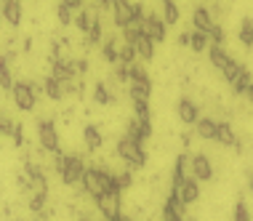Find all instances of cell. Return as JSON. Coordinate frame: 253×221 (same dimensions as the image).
<instances>
[{
  "label": "cell",
  "mask_w": 253,
  "mask_h": 221,
  "mask_svg": "<svg viewBox=\"0 0 253 221\" xmlns=\"http://www.w3.org/2000/svg\"><path fill=\"white\" fill-rule=\"evenodd\" d=\"M133 117L149 120V101H133Z\"/></svg>",
  "instance_id": "cell-25"
},
{
  "label": "cell",
  "mask_w": 253,
  "mask_h": 221,
  "mask_svg": "<svg viewBox=\"0 0 253 221\" xmlns=\"http://www.w3.org/2000/svg\"><path fill=\"white\" fill-rule=\"evenodd\" d=\"M248 184H251V192H253V176H251V181H248Z\"/></svg>",
  "instance_id": "cell-32"
},
{
  "label": "cell",
  "mask_w": 253,
  "mask_h": 221,
  "mask_svg": "<svg viewBox=\"0 0 253 221\" xmlns=\"http://www.w3.org/2000/svg\"><path fill=\"white\" fill-rule=\"evenodd\" d=\"M43 91H45V96H48L51 101H59V99H64V88H61V83L56 80V78H45V83H43Z\"/></svg>",
  "instance_id": "cell-20"
},
{
  "label": "cell",
  "mask_w": 253,
  "mask_h": 221,
  "mask_svg": "<svg viewBox=\"0 0 253 221\" xmlns=\"http://www.w3.org/2000/svg\"><path fill=\"white\" fill-rule=\"evenodd\" d=\"M115 155H118L128 168H144V163H147L144 141L133 139V136H128V133L123 136V139H118V144H115Z\"/></svg>",
  "instance_id": "cell-1"
},
{
  "label": "cell",
  "mask_w": 253,
  "mask_h": 221,
  "mask_svg": "<svg viewBox=\"0 0 253 221\" xmlns=\"http://www.w3.org/2000/svg\"><path fill=\"white\" fill-rule=\"evenodd\" d=\"M189 171H192V176L197 181H211V178H213V163H211V157H205L203 152L189 160Z\"/></svg>",
  "instance_id": "cell-10"
},
{
  "label": "cell",
  "mask_w": 253,
  "mask_h": 221,
  "mask_svg": "<svg viewBox=\"0 0 253 221\" xmlns=\"http://www.w3.org/2000/svg\"><path fill=\"white\" fill-rule=\"evenodd\" d=\"M0 133H3V128H0Z\"/></svg>",
  "instance_id": "cell-34"
},
{
  "label": "cell",
  "mask_w": 253,
  "mask_h": 221,
  "mask_svg": "<svg viewBox=\"0 0 253 221\" xmlns=\"http://www.w3.org/2000/svg\"><path fill=\"white\" fill-rule=\"evenodd\" d=\"M160 3H163V0H160Z\"/></svg>",
  "instance_id": "cell-35"
},
{
  "label": "cell",
  "mask_w": 253,
  "mask_h": 221,
  "mask_svg": "<svg viewBox=\"0 0 253 221\" xmlns=\"http://www.w3.org/2000/svg\"><path fill=\"white\" fill-rule=\"evenodd\" d=\"M109 3L112 0H93V5H99V8H109Z\"/></svg>",
  "instance_id": "cell-28"
},
{
  "label": "cell",
  "mask_w": 253,
  "mask_h": 221,
  "mask_svg": "<svg viewBox=\"0 0 253 221\" xmlns=\"http://www.w3.org/2000/svg\"><path fill=\"white\" fill-rule=\"evenodd\" d=\"M179 43L181 45H189V35H187V32H181V35H179Z\"/></svg>",
  "instance_id": "cell-29"
},
{
  "label": "cell",
  "mask_w": 253,
  "mask_h": 221,
  "mask_svg": "<svg viewBox=\"0 0 253 221\" xmlns=\"http://www.w3.org/2000/svg\"><path fill=\"white\" fill-rule=\"evenodd\" d=\"M75 221H93V219H91V216H78Z\"/></svg>",
  "instance_id": "cell-31"
},
{
  "label": "cell",
  "mask_w": 253,
  "mask_h": 221,
  "mask_svg": "<svg viewBox=\"0 0 253 221\" xmlns=\"http://www.w3.org/2000/svg\"><path fill=\"white\" fill-rule=\"evenodd\" d=\"M88 165L80 160L78 155H64V163H61V181H64V186H75V184H83V174H85Z\"/></svg>",
  "instance_id": "cell-4"
},
{
  "label": "cell",
  "mask_w": 253,
  "mask_h": 221,
  "mask_svg": "<svg viewBox=\"0 0 253 221\" xmlns=\"http://www.w3.org/2000/svg\"><path fill=\"white\" fill-rule=\"evenodd\" d=\"M176 115H179L181 123L195 126V123L200 120V107H197L192 99H179V104H176Z\"/></svg>",
  "instance_id": "cell-11"
},
{
  "label": "cell",
  "mask_w": 253,
  "mask_h": 221,
  "mask_svg": "<svg viewBox=\"0 0 253 221\" xmlns=\"http://www.w3.org/2000/svg\"><path fill=\"white\" fill-rule=\"evenodd\" d=\"M35 221H45V219H35Z\"/></svg>",
  "instance_id": "cell-33"
},
{
  "label": "cell",
  "mask_w": 253,
  "mask_h": 221,
  "mask_svg": "<svg viewBox=\"0 0 253 221\" xmlns=\"http://www.w3.org/2000/svg\"><path fill=\"white\" fill-rule=\"evenodd\" d=\"M195 131H197V136H200V139L216 141V136H218V123L211 120V117H200V120L195 123Z\"/></svg>",
  "instance_id": "cell-17"
},
{
  "label": "cell",
  "mask_w": 253,
  "mask_h": 221,
  "mask_svg": "<svg viewBox=\"0 0 253 221\" xmlns=\"http://www.w3.org/2000/svg\"><path fill=\"white\" fill-rule=\"evenodd\" d=\"M38 141L40 147H43V152H61V136L56 131V123L53 120H40L38 123Z\"/></svg>",
  "instance_id": "cell-6"
},
{
  "label": "cell",
  "mask_w": 253,
  "mask_h": 221,
  "mask_svg": "<svg viewBox=\"0 0 253 221\" xmlns=\"http://www.w3.org/2000/svg\"><path fill=\"white\" fill-rule=\"evenodd\" d=\"M139 30L144 32V35L152 38L155 43H163V40H166V35H168V24L163 22V16H157V13H149V16L141 19Z\"/></svg>",
  "instance_id": "cell-8"
},
{
  "label": "cell",
  "mask_w": 253,
  "mask_h": 221,
  "mask_svg": "<svg viewBox=\"0 0 253 221\" xmlns=\"http://www.w3.org/2000/svg\"><path fill=\"white\" fill-rule=\"evenodd\" d=\"M224 75V80H227V86L232 88L235 93H245L248 91V86L253 83V78H251V72H248V67L245 64H240V61H232V64L227 67V70L221 72Z\"/></svg>",
  "instance_id": "cell-3"
},
{
  "label": "cell",
  "mask_w": 253,
  "mask_h": 221,
  "mask_svg": "<svg viewBox=\"0 0 253 221\" xmlns=\"http://www.w3.org/2000/svg\"><path fill=\"white\" fill-rule=\"evenodd\" d=\"M237 38H240V43H243L245 48H251V51H253V19H243Z\"/></svg>",
  "instance_id": "cell-22"
},
{
  "label": "cell",
  "mask_w": 253,
  "mask_h": 221,
  "mask_svg": "<svg viewBox=\"0 0 253 221\" xmlns=\"http://www.w3.org/2000/svg\"><path fill=\"white\" fill-rule=\"evenodd\" d=\"M64 5H70V8L78 13V11H83V0H61Z\"/></svg>",
  "instance_id": "cell-27"
},
{
  "label": "cell",
  "mask_w": 253,
  "mask_h": 221,
  "mask_svg": "<svg viewBox=\"0 0 253 221\" xmlns=\"http://www.w3.org/2000/svg\"><path fill=\"white\" fill-rule=\"evenodd\" d=\"M216 141L224 144V147H232L235 152L243 149V144H240V139L235 136V131H232L229 123H218V136H216Z\"/></svg>",
  "instance_id": "cell-16"
},
{
  "label": "cell",
  "mask_w": 253,
  "mask_h": 221,
  "mask_svg": "<svg viewBox=\"0 0 253 221\" xmlns=\"http://www.w3.org/2000/svg\"><path fill=\"white\" fill-rule=\"evenodd\" d=\"M189 48H192V51H197V53H203L205 48H211L208 35H205V32H200V30H195L192 35H189Z\"/></svg>",
  "instance_id": "cell-23"
},
{
  "label": "cell",
  "mask_w": 253,
  "mask_h": 221,
  "mask_svg": "<svg viewBox=\"0 0 253 221\" xmlns=\"http://www.w3.org/2000/svg\"><path fill=\"white\" fill-rule=\"evenodd\" d=\"M232 219H235V221H253V219H251V211H248V205H245V203H237V205H235Z\"/></svg>",
  "instance_id": "cell-26"
},
{
  "label": "cell",
  "mask_w": 253,
  "mask_h": 221,
  "mask_svg": "<svg viewBox=\"0 0 253 221\" xmlns=\"http://www.w3.org/2000/svg\"><path fill=\"white\" fill-rule=\"evenodd\" d=\"M133 48H136V53H139V59H144V61L155 59V40L149 35H144L141 30H139V35H136V40H133Z\"/></svg>",
  "instance_id": "cell-14"
},
{
  "label": "cell",
  "mask_w": 253,
  "mask_h": 221,
  "mask_svg": "<svg viewBox=\"0 0 253 221\" xmlns=\"http://www.w3.org/2000/svg\"><path fill=\"white\" fill-rule=\"evenodd\" d=\"M13 83H16V80H13V75H11V64H8V59L0 56V88L11 93Z\"/></svg>",
  "instance_id": "cell-21"
},
{
  "label": "cell",
  "mask_w": 253,
  "mask_h": 221,
  "mask_svg": "<svg viewBox=\"0 0 253 221\" xmlns=\"http://www.w3.org/2000/svg\"><path fill=\"white\" fill-rule=\"evenodd\" d=\"M3 22H8L11 27H19L22 24V16H24V11H22V0H3Z\"/></svg>",
  "instance_id": "cell-12"
},
{
  "label": "cell",
  "mask_w": 253,
  "mask_h": 221,
  "mask_svg": "<svg viewBox=\"0 0 253 221\" xmlns=\"http://www.w3.org/2000/svg\"><path fill=\"white\" fill-rule=\"evenodd\" d=\"M93 205H96V211L104 216V221H115L123 216V197L120 192H104L101 197L93 200Z\"/></svg>",
  "instance_id": "cell-5"
},
{
  "label": "cell",
  "mask_w": 253,
  "mask_h": 221,
  "mask_svg": "<svg viewBox=\"0 0 253 221\" xmlns=\"http://www.w3.org/2000/svg\"><path fill=\"white\" fill-rule=\"evenodd\" d=\"M11 99H13V107L22 109V112H32L38 107V91L30 80H16L11 88Z\"/></svg>",
  "instance_id": "cell-2"
},
{
  "label": "cell",
  "mask_w": 253,
  "mask_h": 221,
  "mask_svg": "<svg viewBox=\"0 0 253 221\" xmlns=\"http://www.w3.org/2000/svg\"><path fill=\"white\" fill-rule=\"evenodd\" d=\"M83 189L88 197H101L104 195V176H101V165H88L85 174H83Z\"/></svg>",
  "instance_id": "cell-7"
},
{
  "label": "cell",
  "mask_w": 253,
  "mask_h": 221,
  "mask_svg": "<svg viewBox=\"0 0 253 221\" xmlns=\"http://www.w3.org/2000/svg\"><path fill=\"white\" fill-rule=\"evenodd\" d=\"M245 96H248V101H251V104H253V83H251V86H248V91H245Z\"/></svg>",
  "instance_id": "cell-30"
},
{
  "label": "cell",
  "mask_w": 253,
  "mask_h": 221,
  "mask_svg": "<svg viewBox=\"0 0 253 221\" xmlns=\"http://www.w3.org/2000/svg\"><path fill=\"white\" fill-rule=\"evenodd\" d=\"M56 19H59L61 27H70V24L75 22V11L70 8V5H64V3L59 0V3H56Z\"/></svg>",
  "instance_id": "cell-24"
},
{
  "label": "cell",
  "mask_w": 253,
  "mask_h": 221,
  "mask_svg": "<svg viewBox=\"0 0 253 221\" xmlns=\"http://www.w3.org/2000/svg\"><path fill=\"white\" fill-rule=\"evenodd\" d=\"M208 61L216 67L218 72H224V70L232 64V61H235V56H232V53H227L221 45H211V48H208Z\"/></svg>",
  "instance_id": "cell-15"
},
{
  "label": "cell",
  "mask_w": 253,
  "mask_h": 221,
  "mask_svg": "<svg viewBox=\"0 0 253 221\" xmlns=\"http://www.w3.org/2000/svg\"><path fill=\"white\" fill-rule=\"evenodd\" d=\"M83 141H85V149L88 152H96L101 149V144H104V136H101V131H99V126L96 123H88V126L83 128Z\"/></svg>",
  "instance_id": "cell-13"
},
{
  "label": "cell",
  "mask_w": 253,
  "mask_h": 221,
  "mask_svg": "<svg viewBox=\"0 0 253 221\" xmlns=\"http://www.w3.org/2000/svg\"><path fill=\"white\" fill-rule=\"evenodd\" d=\"M170 192H176L184 205H192L195 200L200 197V184H197V178H195V176H184V178H181V184L176 186V189H170Z\"/></svg>",
  "instance_id": "cell-9"
},
{
  "label": "cell",
  "mask_w": 253,
  "mask_h": 221,
  "mask_svg": "<svg viewBox=\"0 0 253 221\" xmlns=\"http://www.w3.org/2000/svg\"><path fill=\"white\" fill-rule=\"evenodd\" d=\"M163 22H166L168 27H173V24H179V19H181V8L176 5V0H163Z\"/></svg>",
  "instance_id": "cell-19"
},
{
  "label": "cell",
  "mask_w": 253,
  "mask_h": 221,
  "mask_svg": "<svg viewBox=\"0 0 253 221\" xmlns=\"http://www.w3.org/2000/svg\"><path fill=\"white\" fill-rule=\"evenodd\" d=\"M192 24H195V30H200V32H208L211 27H213V13H211L205 5H197V8L192 11Z\"/></svg>",
  "instance_id": "cell-18"
}]
</instances>
